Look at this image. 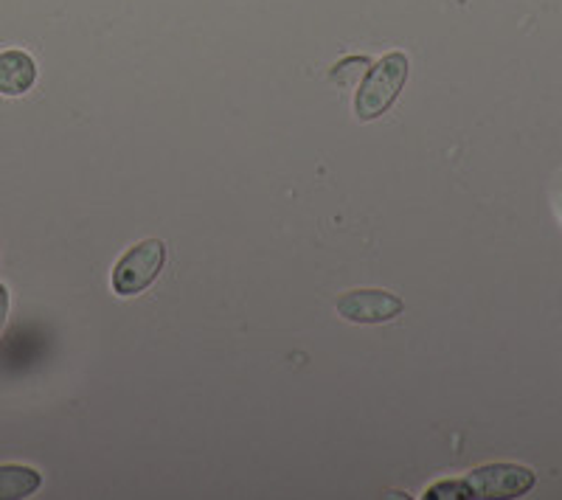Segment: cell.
I'll return each instance as SVG.
<instances>
[{
	"mask_svg": "<svg viewBox=\"0 0 562 500\" xmlns=\"http://www.w3.org/2000/svg\"><path fill=\"white\" fill-rule=\"evenodd\" d=\"M405 79H408V57L403 52L385 54L383 59L371 65L366 82L358 90V99H355V113L360 122L383 116L400 96Z\"/></svg>",
	"mask_w": 562,
	"mask_h": 500,
	"instance_id": "cell-1",
	"label": "cell"
},
{
	"mask_svg": "<svg viewBox=\"0 0 562 500\" xmlns=\"http://www.w3.org/2000/svg\"><path fill=\"white\" fill-rule=\"evenodd\" d=\"M167 259V248L160 239H144L135 248H130L119 264L113 268V289L119 295H138L158 279L160 268Z\"/></svg>",
	"mask_w": 562,
	"mask_h": 500,
	"instance_id": "cell-2",
	"label": "cell"
},
{
	"mask_svg": "<svg viewBox=\"0 0 562 500\" xmlns=\"http://www.w3.org/2000/svg\"><path fill=\"white\" fill-rule=\"evenodd\" d=\"M464 484L473 498H520L535 487V473L518 464H490L473 469Z\"/></svg>",
	"mask_w": 562,
	"mask_h": 500,
	"instance_id": "cell-3",
	"label": "cell"
},
{
	"mask_svg": "<svg viewBox=\"0 0 562 500\" xmlns=\"http://www.w3.org/2000/svg\"><path fill=\"white\" fill-rule=\"evenodd\" d=\"M335 307L351 323H385L403 312V302L385 289H351L340 295Z\"/></svg>",
	"mask_w": 562,
	"mask_h": 500,
	"instance_id": "cell-4",
	"label": "cell"
},
{
	"mask_svg": "<svg viewBox=\"0 0 562 500\" xmlns=\"http://www.w3.org/2000/svg\"><path fill=\"white\" fill-rule=\"evenodd\" d=\"M37 82V63L26 52L9 48L0 52V93L3 96H23Z\"/></svg>",
	"mask_w": 562,
	"mask_h": 500,
	"instance_id": "cell-5",
	"label": "cell"
},
{
	"mask_svg": "<svg viewBox=\"0 0 562 500\" xmlns=\"http://www.w3.org/2000/svg\"><path fill=\"white\" fill-rule=\"evenodd\" d=\"M43 484L37 469L32 467H20V464H3L0 467V500L9 498H29L34 495Z\"/></svg>",
	"mask_w": 562,
	"mask_h": 500,
	"instance_id": "cell-6",
	"label": "cell"
},
{
	"mask_svg": "<svg viewBox=\"0 0 562 500\" xmlns=\"http://www.w3.org/2000/svg\"><path fill=\"white\" fill-rule=\"evenodd\" d=\"M428 498H473L464 481H445L428 489Z\"/></svg>",
	"mask_w": 562,
	"mask_h": 500,
	"instance_id": "cell-7",
	"label": "cell"
},
{
	"mask_svg": "<svg viewBox=\"0 0 562 500\" xmlns=\"http://www.w3.org/2000/svg\"><path fill=\"white\" fill-rule=\"evenodd\" d=\"M7 315H9V289L0 284V334H3V327H7Z\"/></svg>",
	"mask_w": 562,
	"mask_h": 500,
	"instance_id": "cell-8",
	"label": "cell"
}]
</instances>
